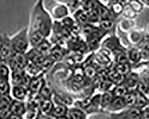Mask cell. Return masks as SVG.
I'll use <instances>...</instances> for the list:
<instances>
[{
    "label": "cell",
    "mask_w": 149,
    "mask_h": 119,
    "mask_svg": "<svg viewBox=\"0 0 149 119\" xmlns=\"http://www.w3.org/2000/svg\"><path fill=\"white\" fill-rule=\"evenodd\" d=\"M53 26L52 17L45 9L43 1H37L31 13L29 33H40L47 39L52 32Z\"/></svg>",
    "instance_id": "obj_1"
},
{
    "label": "cell",
    "mask_w": 149,
    "mask_h": 119,
    "mask_svg": "<svg viewBox=\"0 0 149 119\" xmlns=\"http://www.w3.org/2000/svg\"><path fill=\"white\" fill-rule=\"evenodd\" d=\"M11 45L14 54L25 55L30 45L28 28H24L10 38Z\"/></svg>",
    "instance_id": "obj_2"
},
{
    "label": "cell",
    "mask_w": 149,
    "mask_h": 119,
    "mask_svg": "<svg viewBox=\"0 0 149 119\" xmlns=\"http://www.w3.org/2000/svg\"><path fill=\"white\" fill-rule=\"evenodd\" d=\"M14 55L11 45L10 38L6 34L0 35V63L7 65Z\"/></svg>",
    "instance_id": "obj_3"
},
{
    "label": "cell",
    "mask_w": 149,
    "mask_h": 119,
    "mask_svg": "<svg viewBox=\"0 0 149 119\" xmlns=\"http://www.w3.org/2000/svg\"><path fill=\"white\" fill-rule=\"evenodd\" d=\"M69 13V10L67 6L61 1L54 5L50 11L52 17L56 20L64 19L68 17Z\"/></svg>",
    "instance_id": "obj_4"
},
{
    "label": "cell",
    "mask_w": 149,
    "mask_h": 119,
    "mask_svg": "<svg viewBox=\"0 0 149 119\" xmlns=\"http://www.w3.org/2000/svg\"><path fill=\"white\" fill-rule=\"evenodd\" d=\"M29 92L28 87L23 85L12 86L10 95L13 100L25 102Z\"/></svg>",
    "instance_id": "obj_5"
},
{
    "label": "cell",
    "mask_w": 149,
    "mask_h": 119,
    "mask_svg": "<svg viewBox=\"0 0 149 119\" xmlns=\"http://www.w3.org/2000/svg\"><path fill=\"white\" fill-rule=\"evenodd\" d=\"M26 110L27 107L25 102L13 99L10 104L8 111L11 114L23 117L25 114Z\"/></svg>",
    "instance_id": "obj_6"
},
{
    "label": "cell",
    "mask_w": 149,
    "mask_h": 119,
    "mask_svg": "<svg viewBox=\"0 0 149 119\" xmlns=\"http://www.w3.org/2000/svg\"><path fill=\"white\" fill-rule=\"evenodd\" d=\"M142 117V111L138 108H132L119 115L111 117V119H140Z\"/></svg>",
    "instance_id": "obj_7"
},
{
    "label": "cell",
    "mask_w": 149,
    "mask_h": 119,
    "mask_svg": "<svg viewBox=\"0 0 149 119\" xmlns=\"http://www.w3.org/2000/svg\"><path fill=\"white\" fill-rule=\"evenodd\" d=\"M55 104L52 100H42L40 99L39 110L41 113L44 115L49 116L53 110Z\"/></svg>",
    "instance_id": "obj_8"
},
{
    "label": "cell",
    "mask_w": 149,
    "mask_h": 119,
    "mask_svg": "<svg viewBox=\"0 0 149 119\" xmlns=\"http://www.w3.org/2000/svg\"><path fill=\"white\" fill-rule=\"evenodd\" d=\"M69 108L68 106L60 104H55L53 110L52 111L49 117L53 118L54 119H56L60 117L66 116Z\"/></svg>",
    "instance_id": "obj_9"
},
{
    "label": "cell",
    "mask_w": 149,
    "mask_h": 119,
    "mask_svg": "<svg viewBox=\"0 0 149 119\" xmlns=\"http://www.w3.org/2000/svg\"><path fill=\"white\" fill-rule=\"evenodd\" d=\"M66 116L68 119H86L84 112L78 107H72L69 109Z\"/></svg>",
    "instance_id": "obj_10"
},
{
    "label": "cell",
    "mask_w": 149,
    "mask_h": 119,
    "mask_svg": "<svg viewBox=\"0 0 149 119\" xmlns=\"http://www.w3.org/2000/svg\"><path fill=\"white\" fill-rule=\"evenodd\" d=\"M33 49H35L36 51L40 55H44L47 53H49V52L51 51V45L47 39H45L39 46Z\"/></svg>",
    "instance_id": "obj_11"
},
{
    "label": "cell",
    "mask_w": 149,
    "mask_h": 119,
    "mask_svg": "<svg viewBox=\"0 0 149 119\" xmlns=\"http://www.w3.org/2000/svg\"><path fill=\"white\" fill-rule=\"evenodd\" d=\"M8 65L0 63V79L9 81L11 74Z\"/></svg>",
    "instance_id": "obj_12"
},
{
    "label": "cell",
    "mask_w": 149,
    "mask_h": 119,
    "mask_svg": "<svg viewBox=\"0 0 149 119\" xmlns=\"http://www.w3.org/2000/svg\"><path fill=\"white\" fill-rule=\"evenodd\" d=\"M126 105L125 101L123 98L116 97L113 99L111 103L110 104V107L113 110H120L123 109Z\"/></svg>",
    "instance_id": "obj_13"
},
{
    "label": "cell",
    "mask_w": 149,
    "mask_h": 119,
    "mask_svg": "<svg viewBox=\"0 0 149 119\" xmlns=\"http://www.w3.org/2000/svg\"><path fill=\"white\" fill-rule=\"evenodd\" d=\"M109 78L111 82H113L118 85L121 84V83L125 80V76L122 75L117 73L116 71L111 72L109 75Z\"/></svg>",
    "instance_id": "obj_14"
},
{
    "label": "cell",
    "mask_w": 149,
    "mask_h": 119,
    "mask_svg": "<svg viewBox=\"0 0 149 119\" xmlns=\"http://www.w3.org/2000/svg\"><path fill=\"white\" fill-rule=\"evenodd\" d=\"M112 97H113L112 93H111L110 92H107L104 93L101 98V100H100L101 106L104 108V107H106V106L110 105L111 101L113 100Z\"/></svg>",
    "instance_id": "obj_15"
},
{
    "label": "cell",
    "mask_w": 149,
    "mask_h": 119,
    "mask_svg": "<svg viewBox=\"0 0 149 119\" xmlns=\"http://www.w3.org/2000/svg\"><path fill=\"white\" fill-rule=\"evenodd\" d=\"M125 104L129 106L135 105L136 101V95L132 93H127L123 98Z\"/></svg>",
    "instance_id": "obj_16"
},
{
    "label": "cell",
    "mask_w": 149,
    "mask_h": 119,
    "mask_svg": "<svg viewBox=\"0 0 149 119\" xmlns=\"http://www.w3.org/2000/svg\"><path fill=\"white\" fill-rule=\"evenodd\" d=\"M115 70L120 75H124L127 74L130 71V66L128 63L119 64L115 67Z\"/></svg>",
    "instance_id": "obj_17"
},
{
    "label": "cell",
    "mask_w": 149,
    "mask_h": 119,
    "mask_svg": "<svg viewBox=\"0 0 149 119\" xmlns=\"http://www.w3.org/2000/svg\"><path fill=\"white\" fill-rule=\"evenodd\" d=\"M127 93L128 92H127V88L123 86L120 85L115 88V89L113 91V95H115L116 97L123 98Z\"/></svg>",
    "instance_id": "obj_18"
},
{
    "label": "cell",
    "mask_w": 149,
    "mask_h": 119,
    "mask_svg": "<svg viewBox=\"0 0 149 119\" xmlns=\"http://www.w3.org/2000/svg\"><path fill=\"white\" fill-rule=\"evenodd\" d=\"M147 103V100L144 97V95L139 93V95L136 96V101L135 103L136 108H143L145 107Z\"/></svg>",
    "instance_id": "obj_19"
},
{
    "label": "cell",
    "mask_w": 149,
    "mask_h": 119,
    "mask_svg": "<svg viewBox=\"0 0 149 119\" xmlns=\"http://www.w3.org/2000/svg\"><path fill=\"white\" fill-rule=\"evenodd\" d=\"M65 4L71 12L77 10L78 7L81 6V2L77 1H61Z\"/></svg>",
    "instance_id": "obj_20"
},
{
    "label": "cell",
    "mask_w": 149,
    "mask_h": 119,
    "mask_svg": "<svg viewBox=\"0 0 149 119\" xmlns=\"http://www.w3.org/2000/svg\"><path fill=\"white\" fill-rule=\"evenodd\" d=\"M101 27L105 30H110L113 26V23L112 21L109 20L108 19H102L100 21Z\"/></svg>",
    "instance_id": "obj_21"
},
{
    "label": "cell",
    "mask_w": 149,
    "mask_h": 119,
    "mask_svg": "<svg viewBox=\"0 0 149 119\" xmlns=\"http://www.w3.org/2000/svg\"><path fill=\"white\" fill-rule=\"evenodd\" d=\"M98 11V15L100 16L102 19H107V17L109 16V12L108 11V10L103 6H100L98 8V10H97Z\"/></svg>",
    "instance_id": "obj_22"
},
{
    "label": "cell",
    "mask_w": 149,
    "mask_h": 119,
    "mask_svg": "<svg viewBox=\"0 0 149 119\" xmlns=\"http://www.w3.org/2000/svg\"><path fill=\"white\" fill-rule=\"evenodd\" d=\"M137 90L139 92V93H141L143 95L149 91L148 86L143 82H140L138 83Z\"/></svg>",
    "instance_id": "obj_23"
},
{
    "label": "cell",
    "mask_w": 149,
    "mask_h": 119,
    "mask_svg": "<svg viewBox=\"0 0 149 119\" xmlns=\"http://www.w3.org/2000/svg\"><path fill=\"white\" fill-rule=\"evenodd\" d=\"M127 85L130 87H134L138 85V78L135 75H131L127 80Z\"/></svg>",
    "instance_id": "obj_24"
},
{
    "label": "cell",
    "mask_w": 149,
    "mask_h": 119,
    "mask_svg": "<svg viewBox=\"0 0 149 119\" xmlns=\"http://www.w3.org/2000/svg\"><path fill=\"white\" fill-rule=\"evenodd\" d=\"M140 54L136 50H132L130 53V58L132 62H136L140 58Z\"/></svg>",
    "instance_id": "obj_25"
},
{
    "label": "cell",
    "mask_w": 149,
    "mask_h": 119,
    "mask_svg": "<svg viewBox=\"0 0 149 119\" xmlns=\"http://www.w3.org/2000/svg\"><path fill=\"white\" fill-rule=\"evenodd\" d=\"M81 6H82L83 8L85 10H87L88 11L93 10V3L91 1H84L81 2Z\"/></svg>",
    "instance_id": "obj_26"
},
{
    "label": "cell",
    "mask_w": 149,
    "mask_h": 119,
    "mask_svg": "<svg viewBox=\"0 0 149 119\" xmlns=\"http://www.w3.org/2000/svg\"><path fill=\"white\" fill-rule=\"evenodd\" d=\"M85 73L87 77L90 78H92L94 77L96 75V71L92 67H88L86 68L85 70Z\"/></svg>",
    "instance_id": "obj_27"
},
{
    "label": "cell",
    "mask_w": 149,
    "mask_h": 119,
    "mask_svg": "<svg viewBox=\"0 0 149 119\" xmlns=\"http://www.w3.org/2000/svg\"><path fill=\"white\" fill-rule=\"evenodd\" d=\"M116 60L119 64H125L127 63L128 58L125 54H119L116 57Z\"/></svg>",
    "instance_id": "obj_28"
},
{
    "label": "cell",
    "mask_w": 149,
    "mask_h": 119,
    "mask_svg": "<svg viewBox=\"0 0 149 119\" xmlns=\"http://www.w3.org/2000/svg\"><path fill=\"white\" fill-rule=\"evenodd\" d=\"M112 10L116 14H119L123 10V6L120 3H116L112 6Z\"/></svg>",
    "instance_id": "obj_29"
},
{
    "label": "cell",
    "mask_w": 149,
    "mask_h": 119,
    "mask_svg": "<svg viewBox=\"0 0 149 119\" xmlns=\"http://www.w3.org/2000/svg\"><path fill=\"white\" fill-rule=\"evenodd\" d=\"M130 4L132 7L134 8V10L135 11H140L142 8L141 4L139 1H131Z\"/></svg>",
    "instance_id": "obj_30"
},
{
    "label": "cell",
    "mask_w": 149,
    "mask_h": 119,
    "mask_svg": "<svg viewBox=\"0 0 149 119\" xmlns=\"http://www.w3.org/2000/svg\"><path fill=\"white\" fill-rule=\"evenodd\" d=\"M6 119H23V117L17 116V115H15V114H13L11 113H8L6 117Z\"/></svg>",
    "instance_id": "obj_31"
},
{
    "label": "cell",
    "mask_w": 149,
    "mask_h": 119,
    "mask_svg": "<svg viewBox=\"0 0 149 119\" xmlns=\"http://www.w3.org/2000/svg\"><path fill=\"white\" fill-rule=\"evenodd\" d=\"M142 117L144 119H149V108L146 109L142 112Z\"/></svg>",
    "instance_id": "obj_32"
},
{
    "label": "cell",
    "mask_w": 149,
    "mask_h": 119,
    "mask_svg": "<svg viewBox=\"0 0 149 119\" xmlns=\"http://www.w3.org/2000/svg\"><path fill=\"white\" fill-rule=\"evenodd\" d=\"M47 116H48L44 115L42 113H41L40 112H39L38 116H37V117L35 119H47Z\"/></svg>",
    "instance_id": "obj_33"
},
{
    "label": "cell",
    "mask_w": 149,
    "mask_h": 119,
    "mask_svg": "<svg viewBox=\"0 0 149 119\" xmlns=\"http://www.w3.org/2000/svg\"><path fill=\"white\" fill-rule=\"evenodd\" d=\"M56 119H68V118L67 117V116H65V117H60Z\"/></svg>",
    "instance_id": "obj_34"
},
{
    "label": "cell",
    "mask_w": 149,
    "mask_h": 119,
    "mask_svg": "<svg viewBox=\"0 0 149 119\" xmlns=\"http://www.w3.org/2000/svg\"><path fill=\"white\" fill-rule=\"evenodd\" d=\"M148 77H149V76H148Z\"/></svg>",
    "instance_id": "obj_35"
}]
</instances>
